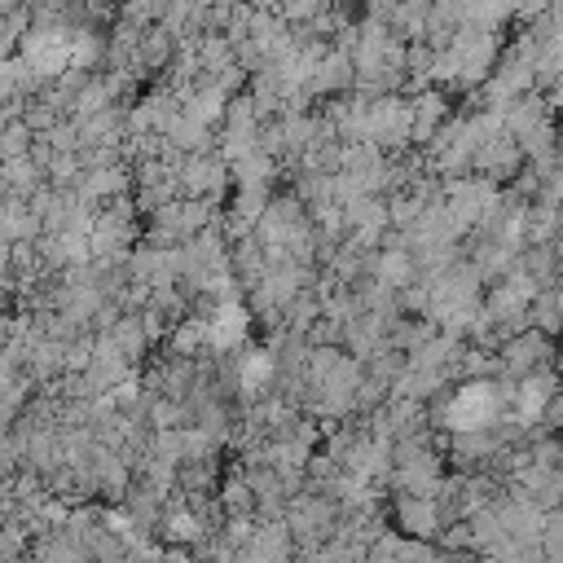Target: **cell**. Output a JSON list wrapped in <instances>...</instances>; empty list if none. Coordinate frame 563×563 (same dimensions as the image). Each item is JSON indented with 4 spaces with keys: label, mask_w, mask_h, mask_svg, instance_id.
I'll return each mask as SVG.
<instances>
[{
    "label": "cell",
    "mask_w": 563,
    "mask_h": 563,
    "mask_svg": "<svg viewBox=\"0 0 563 563\" xmlns=\"http://www.w3.org/2000/svg\"><path fill=\"white\" fill-rule=\"evenodd\" d=\"M493 413H497V391H493L488 383H466V387H457V396H453L449 409H444V418H449L453 431H479V427L493 422Z\"/></svg>",
    "instance_id": "obj_1"
},
{
    "label": "cell",
    "mask_w": 563,
    "mask_h": 563,
    "mask_svg": "<svg viewBox=\"0 0 563 563\" xmlns=\"http://www.w3.org/2000/svg\"><path fill=\"white\" fill-rule=\"evenodd\" d=\"M207 347H220V352H229V347H238L242 339H246V325H251V317H246V308L238 303V299H224L207 321Z\"/></svg>",
    "instance_id": "obj_2"
},
{
    "label": "cell",
    "mask_w": 563,
    "mask_h": 563,
    "mask_svg": "<svg viewBox=\"0 0 563 563\" xmlns=\"http://www.w3.org/2000/svg\"><path fill=\"white\" fill-rule=\"evenodd\" d=\"M180 185H185L189 194L207 198V194H216V189L224 185V167L211 163V158H189V163L180 167Z\"/></svg>",
    "instance_id": "obj_3"
},
{
    "label": "cell",
    "mask_w": 563,
    "mask_h": 563,
    "mask_svg": "<svg viewBox=\"0 0 563 563\" xmlns=\"http://www.w3.org/2000/svg\"><path fill=\"white\" fill-rule=\"evenodd\" d=\"M238 378H242V391H260V387L273 378V356H264V352H246Z\"/></svg>",
    "instance_id": "obj_4"
},
{
    "label": "cell",
    "mask_w": 563,
    "mask_h": 563,
    "mask_svg": "<svg viewBox=\"0 0 563 563\" xmlns=\"http://www.w3.org/2000/svg\"><path fill=\"white\" fill-rule=\"evenodd\" d=\"M409 273H413V264H409V255H405V251H387V255L378 260V277H383L387 286H405V282H409Z\"/></svg>",
    "instance_id": "obj_5"
},
{
    "label": "cell",
    "mask_w": 563,
    "mask_h": 563,
    "mask_svg": "<svg viewBox=\"0 0 563 563\" xmlns=\"http://www.w3.org/2000/svg\"><path fill=\"white\" fill-rule=\"evenodd\" d=\"M545 396H550V378H528V383L519 387V413H523V418H537L541 405H545Z\"/></svg>",
    "instance_id": "obj_6"
},
{
    "label": "cell",
    "mask_w": 563,
    "mask_h": 563,
    "mask_svg": "<svg viewBox=\"0 0 563 563\" xmlns=\"http://www.w3.org/2000/svg\"><path fill=\"white\" fill-rule=\"evenodd\" d=\"M400 515H405V523H409L413 532H431V528H435V510H431L427 501H405Z\"/></svg>",
    "instance_id": "obj_7"
},
{
    "label": "cell",
    "mask_w": 563,
    "mask_h": 563,
    "mask_svg": "<svg viewBox=\"0 0 563 563\" xmlns=\"http://www.w3.org/2000/svg\"><path fill=\"white\" fill-rule=\"evenodd\" d=\"M167 537H180V541H198V537H202V523H198L189 510H176V515H167Z\"/></svg>",
    "instance_id": "obj_8"
}]
</instances>
